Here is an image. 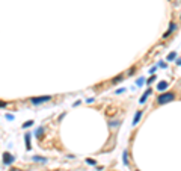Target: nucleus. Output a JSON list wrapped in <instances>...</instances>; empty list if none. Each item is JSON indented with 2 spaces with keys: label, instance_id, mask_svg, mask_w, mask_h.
Wrapping results in <instances>:
<instances>
[{
  "label": "nucleus",
  "instance_id": "5",
  "mask_svg": "<svg viewBox=\"0 0 181 171\" xmlns=\"http://www.w3.org/2000/svg\"><path fill=\"white\" fill-rule=\"evenodd\" d=\"M151 93H152L151 89H146V91H145V94H143V95H142V99H140V103H145L146 99H148V95H150Z\"/></svg>",
  "mask_w": 181,
  "mask_h": 171
},
{
  "label": "nucleus",
  "instance_id": "13",
  "mask_svg": "<svg viewBox=\"0 0 181 171\" xmlns=\"http://www.w3.org/2000/svg\"><path fill=\"white\" fill-rule=\"evenodd\" d=\"M33 161H38V162L42 161V162H45V159H44V158H39V156H35V158H33Z\"/></svg>",
  "mask_w": 181,
  "mask_h": 171
},
{
  "label": "nucleus",
  "instance_id": "6",
  "mask_svg": "<svg viewBox=\"0 0 181 171\" xmlns=\"http://www.w3.org/2000/svg\"><path fill=\"white\" fill-rule=\"evenodd\" d=\"M140 117H142V111H139L137 114L134 115V120H133V126H136L137 123H139V120H140Z\"/></svg>",
  "mask_w": 181,
  "mask_h": 171
},
{
  "label": "nucleus",
  "instance_id": "1",
  "mask_svg": "<svg viewBox=\"0 0 181 171\" xmlns=\"http://www.w3.org/2000/svg\"><path fill=\"white\" fill-rule=\"evenodd\" d=\"M175 99V94L174 93H166V94H160L157 97V105H164V103H169Z\"/></svg>",
  "mask_w": 181,
  "mask_h": 171
},
{
  "label": "nucleus",
  "instance_id": "9",
  "mask_svg": "<svg viewBox=\"0 0 181 171\" xmlns=\"http://www.w3.org/2000/svg\"><path fill=\"white\" fill-rule=\"evenodd\" d=\"M175 58H177V53L172 52V53H169V55H168V61H174Z\"/></svg>",
  "mask_w": 181,
  "mask_h": 171
},
{
  "label": "nucleus",
  "instance_id": "17",
  "mask_svg": "<svg viewBox=\"0 0 181 171\" xmlns=\"http://www.w3.org/2000/svg\"><path fill=\"white\" fill-rule=\"evenodd\" d=\"M133 73H134V67H131V68H130V70H128V76H131V74H133Z\"/></svg>",
  "mask_w": 181,
  "mask_h": 171
},
{
  "label": "nucleus",
  "instance_id": "11",
  "mask_svg": "<svg viewBox=\"0 0 181 171\" xmlns=\"http://www.w3.org/2000/svg\"><path fill=\"white\" fill-rule=\"evenodd\" d=\"M124 164L128 165V153H127V152H124Z\"/></svg>",
  "mask_w": 181,
  "mask_h": 171
},
{
  "label": "nucleus",
  "instance_id": "19",
  "mask_svg": "<svg viewBox=\"0 0 181 171\" xmlns=\"http://www.w3.org/2000/svg\"><path fill=\"white\" fill-rule=\"evenodd\" d=\"M136 171H139V170H136Z\"/></svg>",
  "mask_w": 181,
  "mask_h": 171
},
{
  "label": "nucleus",
  "instance_id": "18",
  "mask_svg": "<svg viewBox=\"0 0 181 171\" xmlns=\"http://www.w3.org/2000/svg\"><path fill=\"white\" fill-rule=\"evenodd\" d=\"M88 164H90V165H95L97 162H95V161H90V159H88Z\"/></svg>",
  "mask_w": 181,
  "mask_h": 171
},
{
  "label": "nucleus",
  "instance_id": "7",
  "mask_svg": "<svg viewBox=\"0 0 181 171\" xmlns=\"http://www.w3.org/2000/svg\"><path fill=\"white\" fill-rule=\"evenodd\" d=\"M157 88L160 89V91L166 89V88H168V82H160V83H158V87H157Z\"/></svg>",
  "mask_w": 181,
  "mask_h": 171
},
{
  "label": "nucleus",
  "instance_id": "8",
  "mask_svg": "<svg viewBox=\"0 0 181 171\" xmlns=\"http://www.w3.org/2000/svg\"><path fill=\"white\" fill-rule=\"evenodd\" d=\"M122 79H124V76H118V77H115V79H112V83L113 85H116V83H119Z\"/></svg>",
  "mask_w": 181,
  "mask_h": 171
},
{
  "label": "nucleus",
  "instance_id": "15",
  "mask_svg": "<svg viewBox=\"0 0 181 171\" xmlns=\"http://www.w3.org/2000/svg\"><path fill=\"white\" fill-rule=\"evenodd\" d=\"M154 80H156V76H151L150 79H148V83H151V82H154Z\"/></svg>",
  "mask_w": 181,
  "mask_h": 171
},
{
  "label": "nucleus",
  "instance_id": "12",
  "mask_svg": "<svg viewBox=\"0 0 181 171\" xmlns=\"http://www.w3.org/2000/svg\"><path fill=\"white\" fill-rule=\"evenodd\" d=\"M41 133H44V129H42V127H39V129L36 130V138H41Z\"/></svg>",
  "mask_w": 181,
  "mask_h": 171
},
{
  "label": "nucleus",
  "instance_id": "16",
  "mask_svg": "<svg viewBox=\"0 0 181 171\" xmlns=\"http://www.w3.org/2000/svg\"><path fill=\"white\" fill-rule=\"evenodd\" d=\"M143 82H145V79H139V80H137V85L140 87V85H143Z\"/></svg>",
  "mask_w": 181,
  "mask_h": 171
},
{
  "label": "nucleus",
  "instance_id": "10",
  "mask_svg": "<svg viewBox=\"0 0 181 171\" xmlns=\"http://www.w3.org/2000/svg\"><path fill=\"white\" fill-rule=\"evenodd\" d=\"M24 139H26V148H27V150H30V142H29V135H26V136H24Z\"/></svg>",
  "mask_w": 181,
  "mask_h": 171
},
{
  "label": "nucleus",
  "instance_id": "4",
  "mask_svg": "<svg viewBox=\"0 0 181 171\" xmlns=\"http://www.w3.org/2000/svg\"><path fill=\"white\" fill-rule=\"evenodd\" d=\"M3 162L6 164V165H9V164H12V162H14V158L11 156L9 153H5V154H3Z\"/></svg>",
  "mask_w": 181,
  "mask_h": 171
},
{
  "label": "nucleus",
  "instance_id": "3",
  "mask_svg": "<svg viewBox=\"0 0 181 171\" xmlns=\"http://www.w3.org/2000/svg\"><path fill=\"white\" fill-rule=\"evenodd\" d=\"M174 29H177V24H175V23H171V24H169V29L166 30V34L163 35V38H168V36L174 32Z\"/></svg>",
  "mask_w": 181,
  "mask_h": 171
},
{
  "label": "nucleus",
  "instance_id": "14",
  "mask_svg": "<svg viewBox=\"0 0 181 171\" xmlns=\"http://www.w3.org/2000/svg\"><path fill=\"white\" fill-rule=\"evenodd\" d=\"M32 124H33V121H32V120H30V121H26L23 127H29V126H32Z\"/></svg>",
  "mask_w": 181,
  "mask_h": 171
},
{
  "label": "nucleus",
  "instance_id": "2",
  "mask_svg": "<svg viewBox=\"0 0 181 171\" xmlns=\"http://www.w3.org/2000/svg\"><path fill=\"white\" fill-rule=\"evenodd\" d=\"M49 100H51L50 95H42V97H33V99H30L32 105H41V103H45V101H49Z\"/></svg>",
  "mask_w": 181,
  "mask_h": 171
}]
</instances>
